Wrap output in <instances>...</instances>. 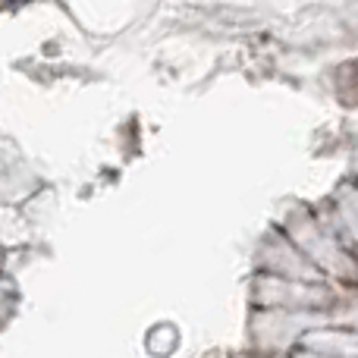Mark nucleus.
Masks as SVG:
<instances>
[]
</instances>
